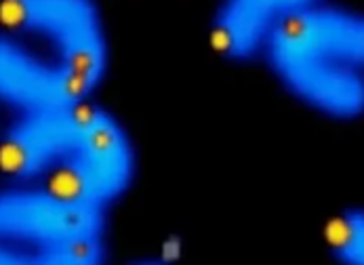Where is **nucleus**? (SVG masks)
Segmentation results:
<instances>
[{"instance_id":"f257e3e1","label":"nucleus","mask_w":364,"mask_h":265,"mask_svg":"<svg viewBox=\"0 0 364 265\" xmlns=\"http://www.w3.org/2000/svg\"><path fill=\"white\" fill-rule=\"evenodd\" d=\"M263 61L299 104L333 120L364 116V13L301 2L276 28Z\"/></svg>"},{"instance_id":"f03ea898","label":"nucleus","mask_w":364,"mask_h":265,"mask_svg":"<svg viewBox=\"0 0 364 265\" xmlns=\"http://www.w3.org/2000/svg\"><path fill=\"white\" fill-rule=\"evenodd\" d=\"M107 212L45 185L0 188V265H104Z\"/></svg>"},{"instance_id":"7ed1b4c3","label":"nucleus","mask_w":364,"mask_h":265,"mask_svg":"<svg viewBox=\"0 0 364 265\" xmlns=\"http://www.w3.org/2000/svg\"><path fill=\"white\" fill-rule=\"evenodd\" d=\"M2 15L9 30L49 49L80 91L93 99L109 63L104 17L93 2L17 0Z\"/></svg>"},{"instance_id":"20e7f679","label":"nucleus","mask_w":364,"mask_h":265,"mask_svg":"<svg viewBox=\"0 0 364 265\" xmlns=\"http://www.w3.org/2000/svg\"><path fill=\"white\" fill-rule=\"evenodd\" d=\"M135 173L137 152L129 131L109 109L91 104L76 144L45 188L107 212L131 190Z\"/></svg>"},{"instance_id":"39448f33","label":"nucleus","mask_w":364,"mask_h":265,"mask_svg":"<svg viewBox=\"0 0 364 265\" xmlns=\"http://www.w3.org/2000/svg\"><path fill=\"white\" fill-rule=\"evenodd\" d=\"M91 104L68 70L41 43L0 30V106L13 116Z\"/></svg>"},{"instance_id":"423d86ee","label":"nucleus","mask_w":364,"mask_h":265,"mask_svg":"<svg viewBox=\"0 0 364 265\" xmlns=\"http://www.w3.org/2000/svg\"><path fill=\"white\" fill-rule=\"evenodd\" d=\"M91 104L13 116L0 135V171L11 183L45 185L76 144Z\"/></svg>"},{"instance_id":"0eeeda50","label":"nucleus","mask_w":364,"mask_h":265,"mask_svg":"<svg viewBox=\"0 0 364 265\" xmlns=\"http://www.w3.org/2000/svg\"><path fill=\"white\" fill-rule=\"evenodd\" d=\"M297 0H230L215 9L210 47L232 63L263 59L269 40Z\"/></svg>"},{"instance_id":"6e6552de","label":"nucleus","mask_w":364,"mask_h":265,"mask_svg":"<svg viewBox=\"0 0 364 265\" xmlns=\"http://www.w3.org/2000/svg\"><path fill=\"white\" fill-rule=\"evenodd\" d=\"M326 247L339 265H364V209H346L324 229Z\"/></svg>"},{"instance_id":"1a4fd4ad","label":"nucleus","mask_w":364,"mask_h":265,"mask_svg":"<svg viewBox=\"0 0 364 265\" xmlns=\"http://www.w3.org/2000/svg\"><path fill=\"white\" fill-rule=\"evenodd\" d=\"M129 265H168V264H164V261H156V259H144V261H135V264H129Z\"/></svg>"}]
</instances>
